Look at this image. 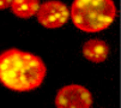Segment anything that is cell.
Masks as SVG:
<instances>
[{"mask_svg":"<svg viewBox=\"0 0 121 108\" xmlns=\"http://www.w3.org/2000/svg\"><path fill=\"white\" fill-rule=\"evenodd\" d=\"M46 75L43 60L35 54L17 48L0 53V83L12 91L35 90L43 83Z\"/></svg>","mask_w":121,"mask_h":108,"instance_id":"1","label":"cell"},{"mask_svg":"<svg viewBox=\"0 0 121 108\" xmlns=\"http://www.w3.org/2000/svg\"><path fill=\"white\" fill-rule=\"evenodd\" d=\"M70 16L79 30L98 32L109 28L114 22L116 6L113 0H74Z\"/></svg>","mask_w":121,"mask_h":108,"instance_id":"2","label":"cell"},{"mask_svg":"<svg viewBox=\"0 0 121 108\" xmlns=\"http://www.w3.org/2000/svg\"><path fill=\"white\" fill-rule=\"evenodd\" d=\"M83 55L91 63L101 64L109 55V46L99 39H90L83 45Z\"/></svg>","mask_w":121,"mask_h":108,"instance_id":"5","label":"cell"},{"mask_svg":"<svg viewBox=\"0 0 121 108\" xmlns=\"http://www.w3.org/2000/svg\"><path fill=\"white\" fill-rule=\"evenodd\" d=\"M10 7L14 16L26 19L36 14L40 7V1L39 0H12Z\"/></svg>","mask_w":121,"mask_h":108,"instance_id":"6","label":"cell"},{"mask_svg":"<svg viewBox=\"0 0 121 108\" xmlns=\"http://www.w3.org/2000/svg\"><path fill=\"white\" fill-rule=\"evenodd\" d=\"M35 16L42 27L47 29H56L68 21L70 10L62 1L50 0L40 5Z\"/></svg>","mask_w":121,"mask_h":108,"instance_id":"4","label":"cell"},{"mask_svg":"<svg viewBox=\"0 0 121 108\" xmlns=\"http://www.w3.org/2000/svg\"><path fill=\"white\" fill-rule=\"evenodd\" d=\"M11 3H12V0H0V10H5L10 7Z\"/></svg>","mask_w":121,"mask_h":108,"instance_id":"7","label":"cell"},{"mask_svg":"<svg viewBox=\"0 0 121 108\" xmlns=\"http://www.w3.org/2000/svg\"><path fill=\"white\" fill-rule=\"evenodd\" d=\"M55 106L58 108H90L92 106V95L83 85H65L56 93Z\"/></svg>","mask_w":121,"mask_h":108,"instance_id":"3","label":"cell"}]
</instances>
